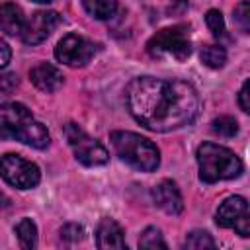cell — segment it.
Returning <instances> with one entry per match:
<instances>
[{
    "label": "cell",
    "instance_id": "obj_1",
    "mask_svg": "<svg viewBox=\"0 0 250 250\" xmlns=\"http://www.w3.org/2000/svg\"><path fill=\"white\" fill-rule=\"evenodd\" d=\"M125 104L143 127L168 133L193 123L201 100L193 84L178 78L137 76L127 84Z\"/></svg>",
    "mask_w": 250,
    "mask_h": 250
},
{
    "label": "cell",
    "instance_id": "obj_2",
    "mask_svg": "<svg viewBox=\"0 0 250 250\" xmlns=\"http://www.w3.org/2000/svg\"><path fill=\"white\" fill-rule=\"evenodd\" d=\"M0 139L20 141L33 148L49 145V131L39 123L23 104H0Z\"/></svg>",
    "mask_w": 250,
    "mask_h": 250
},
{
    "label": "cell",
    "instance_id": "obj_3",
    "mask_svg": "<svg viewBox=\"0 0 250 250\" xmlns=\"http://www.w3.org/2000/svg\"><path fill=\"white\" fill-rule=\"evenodd\" d=\"M199 180L215 184L221 180H232L242 174V160L227 146L217 143H201L195 152Z\"/></svg>",
    "mask_w": 250,
    "mask_h": 250
},
{
    "label": "cell",
    "instance_id": "obj_4",
    "mask_svg": "<svg viewBox=\"0 0 250 250\" xmlns=\"http://www.w3.org/2000/svg\"><path fill=\"white\" fill-rule=\"evenodd\" d=\"M115 154L141 172H154L160 164V152L152 141L131 131H113L109 135Z\"/></svg>",
    "mask_w": 250,
    "mask_h": 250
},
{
    "label": "cell",
    "instance_id": "obj_5",
    "mask_svg": "<svg viewBox=\"0 0 250 250\" xmlns=\"http://www.w3.org/2000/svg\"><path fill=\"white\" fill-rule=\"evenodd\" d=\"M146 51L152 57H174L176 61H186L191 55L189 25L178 23L156 31L148 39Z\"/></svg>",
    "mask_w": 250,
    "mask_h": 250
},
{
    "label": "cell",
    "instance_id": "obj_6",
    "mask_svg": "<svg viewBox=\"0 0 250 250\" xmlns=\"http://www.w3.org/2000/svg\"><path fill=\"white\" fill-rule=\"evenodd\" d=\"M64 137H66L76 160L82 162L84 166H102L107 162V158H109L107 150L76 123L64 125Z\"/></svg>",
    "mask_w": 250,
    "mask_h": 250
},
{
    "label": "cell",
    "instance_id": "obj_7",
    "mask_svg": "<svg viewBox=\"0 0 250 250\" xmlns=\"http://www.w3.org/2000/svg\"><path fill=\"white\" fill-rule=\"evenodd\" d=\"M0 176L4 178L6 184L18 189H31L41 180V172L37 164L12 152L0 156Z\"/></svg>",
    "mask_w": 250,
    "mask_h": 250
},
{
    "label": "cell",
    "instance_id": "obj_8",
    "mask_svg": "<svg viewBox=\"0 0 250 250\" xmlns=\"http://www.w3.org/2000/svg\"><path fill=\"white\" fill-rule=\"evenodd\" d=\"M215 221L223 229H234L240 236H250V211H248V201L242 195H230L227 197L217 213Z\"/></svg>",
    "mask_w": 250,
    "mask_h": 250
},
{
    "label": "cell",
    "instance_id": "obj_9",
    "mask_svg": "<svg viewBox=\"0 0 250 250\" xmlns=\"http://www.w3.org/2000/svg\"><path fill=\"white\" fill-rule=\"evenodd\" d=\"M96 53V45L92 41H88L82 35L76 33H68L64 35L57 47H55V57L59 62L66 64V66H84L86 62H90V59Z\"/></svg>",
    "mask_w": 250,
    "mask_h": 250
},
{
    "label": "cell",
    "instance_id": "obj_10",
    "mask_svg": "<svg viewBox=\"0 0 250 250\" xmlns=\"http://www.w3.org/2000/svg\"><path fill=\"white\" fill-rule=\"evenodd\" d=\"M59 23H61V16L57 12H47V10L35 12L31 18L25 20V25L20 37L27 45H37L45 41Z\"/></svg>",
    "mask_w": 250,
    "mask_h": 250
},
{
    "label": "cell",
    "instance_id": "obj_11",
    "mask_svg": "<svg viewBox=\"0 0 250 250\" xmlns=\"http://www.w3.org/2000/svg\"><path fill=\"white\" fill-rule=\"evenodd\" d=\"M152 199L154 203L168 215H180L184 209V199L178 189V186L170 180H162L158 186L152 189Z\"/></svg>",
    "mask_w": 250,
    "mask_h": 250
},
{
    "label": "cell",
    "instance_id": "obj_12",
    "mask_svg": "<svg viewBox=\"0 0 250 250\" xmlns=\"http://www.w3.org/2000/svg\"><path fill=\"white\" fill-rule=\"evenodd\" d=\"M96 242H98V248H117V250H123L127 248L125 244V232L121 229V225L113 219H104L100 225H98V230H96Z\"/></svg>",
    "mask_w": 250,
    "mask_h": 250
},
{
    "label": "cell",
    "instance_id": "obj_13",
    "mask_svg": "<svg viewBox=\"0 0 250 250\" xmlns=\"http://www.w3.org/2000/svg\"><path fill=\"white\" fill-rule=\"evenodd\" d=\"M31 82L43 92H55L62 86V72L51 62H39L29 72Z\"/></svg>",
    "mask_w": 250,
    "mask_h": 250
},
{
    "label": "cell",
    "instance_id": "obj_14",
    "mask_svg": "<svg viewBox=\"0 0 250 250\" xmlns=\"http://www.w3.org/2000/svg\"><path fill=\"white\" fill-rule=\"evenodd\" d=\"M25 25V16L20 6L6 2L0 6V29L6 35H21Z\"/></svg>",
    "mask_w": 250,
    "mask_h": 250
},
{
    "label": "cell",
    "instance_id": "obj_15",
    "mask_svg": "<svg viewBox=\"0 0 250 250\" xmlns=\"http://www.w3.org/2000/svg\"><path fill=\"white\" fill-rule=\"evenodd\" d=\"M16 234H18V242L21 248L31 250L37 246V227L31 219L23 217L18 225H16Z\"/></svg>",
    "mask_w": 250,
    "mask_h": 250
},
{
    "label": "cell",
    "instance_id": "obj_16",
    "mask_svg": "<svg viewBox=\"0 0 250 250\" xmlns=\"http://www.w3.org/2000/svg\"><path fill=\"white\" fill-rule=\"evenodd\" d=\"M84 10L96 20H109L117 10V0H82Z\"/></svg>",
    "mask_w": 250,
    "mask_h": 250
},
{
    "label": "cell",
    "instance_id": "obj_17",
    "mask_svg": "<svg viewBox=\"0 0 250 250\" xmlns=\"http://www.w3.org/2000/svg\"><path fill=\"white\" fill-rule=\"evenodd\" d=\"M201 62L209 68H223L227 62V51L221 45H205L201 49Z\"/></svg>",
    "mask_w": 250,
    "mask_h": 250
},
{
    "label": "cell",
    "instance_id": "obj_18",
    "mask_svg": "<svg viewBox=\"0 0 250 250\" xmlns=\"http://www.w3.org/2000/svg\"><path fill=\"white\" fill-rule=\"evenodd\" d=\"M184 248H191V250H213L215 248V240L205 230H191L186 236V240H184Z\"/></svg>",
    "mask_w": 250,
    "mask_h": 250
},
{
    "label": "cell",
    "instance_id": "obj_19",
    "mask_svg": "<svg viewBox=\"0 0 250 250\" xmlns=\"http://www.w3.org/2000/svg\"><path fill=\"white\" fill-rule=\"evenodd\" d=\"M211 131L219 137H234L238 133V123L234 117L230 115H221L217 119H213L211 123Z\"/></svg>",
    "mask_w": 250,
    "mask_h": 250
},
{
    "label": "cell",
    "instance_id": "obj_20",
    "mask_svg": "<svg viewBox=\"0 0 250 250\" xmlns=\"http://www.w3.org/2000/svg\"><path fill=\"white\" fill-rule=\"evenodd\" d=\"M139 246L141 248H146V250H156V248H166V242L162 238V232L156 227H146L141 232Z\"/></svg>",
    "mask_w": 250,
    "mask_h": 250
},
{
    "label": "cell",
    "instance_id": "obj_21",
    "mask_svg": "<svg viewBox=\"0 0 250 250\" xmlns=\"http://www.w3.org/2000/svg\"><path fill=\"white\" fill-rule=\"evenodd\" d=\"M234 23L242 29V33L250 31V2L248 0H242L234 8Z\"/></svg>",
    "mask_w": 250,
    "mask_h": 250
},
{
    "label": "cell",
    "instance_id": "obj_22",
    "mask_svg": "<svg viewBox=\"0 0 250 250\" xmlns=\"http://www.w3.org/2000/svg\"><path fill=\"white\" fill-rule=\"evenodd\" d=\"M205 21H207V27L211 29V33L215 37L225 35V20H223V14L219 10H209L205 14Z\"/></svg>",
    "mask_w": 250,
    "mask_h": 250
},
{
    "label": "cell",
    "instance_id": "obj_23",
    "mask_svg": "<svg viewBox=\"0 0 250 250\" xmlns=\"http://www.w3.org/2000/svg\"><path fill=\"white\" fill-rule=\"evenodd\" d=\"M18 86H20L18 74H14V72H4V74H0V98L12 96Z\"/></svg>",
    "mask_w": 250,
    "mask_h": 250
},
{
    "label": "cell",
    "instance_id": "obj_24",
    "mask_svg": "<svg viewBox=\"0 0 250 250\" xmlns=\"http://www.w3.org/2000/svg\"><path fill=\"white\" fill-rule=\"evenodd\" d=\"M82 236H84V229L76 223H68L61 229V238L64 242H78V240H82Z\"/></svg>",
    "mask_w": 250,
    "mask_h": 250
},
{
    "label": "cell",
    "instance_id": "obj_25",
    "mask_svg": "<svg viewBox=\"0 0 250 250\" xmlns=\"http://www.w3.org/2000/svg\"><path fill=\"white\" fill-rule=\"evenodd\" d=\"M250 92V82L246 80L244 84H242V88H240V92H238V104H240V109L244 111V113H248L250 111V102H248V94Z\"/></svg>",
    "mask_w": 250,
    "mask_h": 250
},
{
    "label": "cell",
    "instance_id": "obj_26",
    "mask_svg": "<svg viewBox=\"0 0 250 250\" xmlns=\"http://www.w3.org/2000/svg\"><path fill=\"white\" fill-rule=\"evenodd\" d=\"M10 59H12V51H10L8 43L0 39V68H4L10 62Z\"/></svg>",
    "mask_w": 250,
    "mask_h": 250
},
{
    "label": "cell",
    "instance_id": "obj_27",
    "mask_svg": "<svg viewBox=\"0 0 250 250\" xmlns=\"http://www.w3.org/2000/svg\"><path fill=\"white\" fill-rule=\"evenodd\" d=\"M174 2H176L178 6H182V8H186V6H188V0H174Z\"/></svg>",
    "mask_w": 250,
    "mask_h": 250
},
{
    "label": "cell",
    "instance_id": "obj_28",
    "mask_svg": "<svg viewBox=\"0 0 250 250\" xmlns=\"http://www.w3.org/2000/svg\"><path fill=\"white\" fill-rule=\"evenodd\" d=\"M33 2H39V4H47V2H51V0H33Z\"/></svg>",
    "mask_w": 250,
    "mask_h": 250
}]
</instances>
